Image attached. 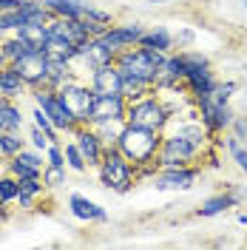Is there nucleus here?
Returning <instances> with one entry per match:
<instances>
[{
	"label": "nucleus",
	"instance_id": "1",
	"mask_svg": "<svg viewBox=\"0 0 247 250\" xmlns=\"http://www.w3.org/2000/svg\"><path fill=\"white\" fill-rule=\"evenodd\" d=\"M162 145V131L154 128H142V125H125L123 137L117 142V148L123 151V156L137 168L139 179H148L156 171V154Z\"/></svg>",
	"mask_w": 247,
	"mask_h": 250
},
{
	"label": "nucleus",
	"instance_id": "2",
	"mask_svg": "<svg viewBox=\"0 0 247 250\" xmlns=\"http://www.w3.org/2000/svg\"><path fill=\"white\" fill-rule=\"evenodd\" d=\"M236 91V83H216V88L210 94H202L193 100V108H196V117L199 123L216 137L222 131H227L236 120V114L230 108V97Z\"/></svg>",
	"mask_w": 247,
	"mask_h": 250
},
{
	"label": "nucleus",
	"instance_id": "3",
	"mask_svg": "<svg viewBox=\"0 0 247 250\" xmlns=\"http://www.w3.org/2000/svg\"><path fill=\"white\" fill-rule=\"evenodd\" d=\"M97 176H100V185L114 190V193H128L139 179L137 168L125 159L123 151L117 145H108L105 148V156H103V162L97 168Z\"/></svg>",
	"mask_w": 247,
	"mask_h": 250
},
{
	"label": "nucleus",
	"instance_id": "4",
	"mask_svg": "<svg viewBox=\"0 0 247 250\" xmlns=\"http://www.w3.org/2000/svg\"><path fill=\"white\" fill-rule=\"evenodd\" d=\"M173 120L168 103L162 100V94H145L134 103H128V114H125V123L131 125H142V128H154V131H165Z\"/></svg>",
	"mask_w": 247,
	"mask_h": 250
},
{
	"label": "nucleus",
	"instance_id": "5",
	"mask_svg": "<svg viewBox=\"0 0 247 250\" xmlns=\"http://www.w3.org/2000/svg\"><path fill=\"white\" fill-rule=\"evenodd\" d=\"M165 60V51H156V48H145V46H131L117 54V65L125 77H137L145 80L148 85H154L156 68Z\"/></svg>",
	"mask_w": 247,
	"mask_h": 250
},
{
	"label": "nucleus",
	"instance_id": "6",
	"mask_svg": "<svg viewBox=\"0 0 247 250\" xmlns=\"http://www.w3.org/2000/svg\"><path fill=\"white\" fill-rule=\"evenodd\" d=\"M29 97L34 100V105H40V108L46 111L48 120L57 125V131H60L62 137L77 128V117H74V111L68 108V103H65V97L60 91H54L48 85H37V88L29 91Z\"/></svg>",
	"mask_w": 247,
	"mask_h": 250
},
{
	"label": "nucleus",
	"instance_id": "7",
	"mask_svg": "<svg viewBox=\"0 0 247 250\" xmlns=\"http://www.w3.org/2000/svg\"><path fill=\"white\" fill-rule=\"evenodd\" d=\"M199 165H182V168H156L148 182L156 190H190L199 179Z\"/></svg>",
	"mask_w": 247,
	"mask_h": 250
},
{
	"label": "nucleus",
	"instance_id": "8",
	"mask_svg": "<svg viewBox=\"0 0 247 250\" xmlns=\"http://www.w3.org/2000/svg\"><path fill=\"white\" fill-rule=\"evenodd\" d=\"M125 114H128V100L123 94H94L88 108V125L103 120H125Z\"/></svg>",
	"mask_w": 247,
	"mask_h": 250
},
{
	"label": "nucleus",
	"instance_id": "9",
	"mask_svg": "<svg viewBox=\"0 0 247 250\" xmlns=\"http://www.w3.org/2000/svg\"><path fill=\"white\" fill-rule=\"evenodd\" d=\"M187 77V65L182 60V54L179 51H170L165 54V60L162 65L156 68V77H154V91H168V88H176V85H182Z\"/></svg>",
	"mask_w": 247,
	"mask_h": 250
},
{
	"label": "nucleus",
	"instance_id": "10",
	"mask_svg": "<svg viewBox=\"0 0 247 250\" xmlns=\"http://www.w3.org/2000/svg\"><path fill=\"white\" fill-rule=\"evenodd\" d=\"M71 140L77 142V148L82 151L85 156V162H88V168H100V162H103V156H105V142L100 140V134L94 131V125H77L74 131H71Z\"/></svg>",
	"mask_w": 247,
	"mask_h": 250
},
{
	"label": "nucleus",
	"instance_id": "11",
	"mask_svg": "<svg viewBox=\"0 0 247 250\" xmlns=\"http://www.w3.org/2000/svg\"><path fill=\"white\" fill-rule=\"evenodd\" d=\"M142 31L145 29H142L139 23H111L108 29L100 34V40H103L114 54H120V51H125V48L137 46L139 37H142Z\"/></svg>",
	"mask_w": 247,
	"mask_h": 250
},
{
	"label": "nucleus",
	"instance_id": "12",
	"mask_svg": "<svg viewBox=\"0 0 247 250\" xmlns=\"http://www.w3.org/2000/svg\"><path fill=\"white\" fill-rule=\"evenodd\" d=\"M12 65H17V71H20L23 80L29 83V88L46 85V80H48V57L43 54V51H26V54H23L17 62H12Z\"/></svg>",
	"mask_w": 247,
	"mask_h": 250
},
{
	"label": "nucleus",
	"instance_id": "13",
	"mask_svg": "<svg viewBox=\"0 0 247 250\" xmlns=\"http://www.w3.org/2000/svg\"><path fill=\"white\" fill-rule=\"evenodd\" d=\"M60 94L65 97L68 108L74 111V117H77V125H88V108H91V100H94V94H97V91H94L91 85H85L82 80H77V83L65 85Z\"/></svg>",
	"mask_w": 247,
	"mask_h": 250
},
{
	"label": "nucleus",
	"instance_id": "14",
	"mask_svg": "<svg viewBox=\"0 0 247 250\" xmlns=\"http://www.w3.org/2000/svg\"><path fill=\"white\" fill-rule=\"evenodd\" d=\"M74 62L88 65V74H91V68H97V65L117 62V54H114V51H111L100 37H88L85 43H80V46H77V60H74Z\"/></svg>",
	"mask_w": 247,
	"mask_h": 250
},
{
	"label": "nucleus",
	"instance_id": "15",
	"mask_svg": "<svg viewBox=\"0 0 247 250\" xmlns=\"http://www.w3.org/2000/svg\"><path fill=\"white\" fill-rule=\"evenodd\" d=\"M88 85L97 94H120L123 88V71L117 62H105V65H97L88 74Z\"/></svg>",
	"mask_w": 247,
	"mask_h": 250
},
{
	"label": "nucleus",
	"instance_id": "16",
	"mask_svg": "<svg viewBox=\"0 0 247 250\" xmlns=\"http://www.w3.org/2000/svg\"><path fill=\"white\" fill-rule=\"evenodd\" d=\"M48 31H51V34H57V37L71 40L74 46L85 43V40L91 37V31H88V26H85V20H82V17H51Z\"/></svg>",
	"mask_w": 247,
	"mask_h": 250
},
{
	"label": "nucleus",
	"instance_id": "17",
	"mask_svg": "<svg viewBox=\"0 0 247 250\" xmlns=\"http://www.w3.org/2000/svg\"><path fill=\"white\" fill-rule=\"evenodd\" d=\"M29 83L23 80V74L17 71V65L12 62H6L3 68H0V94L6 97V100H23V97H29Z\"/></svg>",
	"mask_w": 247,
	"mask_h": 250
},
{
	"label": "nucleus",
	"instance_id": "18",
	"mask_svg": "<svg viewBox=\"0 0 247 250\" xmlns=\"http://www.w3.org/2000/svg\"><path fill=\"white\" fill-rule=\"evenodd\" d=\"M68 213L74 219H80V222H108L105 208H100L97 202L80 196V193H71L68 196Z\"/></svg>",
	"mask_w": 247,
	"mask_h": 250
},
{
	"label": "nucleus",
	"instance_id": "19",
	"mask_svg": "<svg viewBox=\"0 0 247 250\" xmlns=\"http://www.w3.org/2000/svg\"><path fill=\"white\" fill-rule=\"evenodd\" d=\"M216 74L210 71V65H202V68H187V77H185V88L187 94L196 100L202 94H210L216 88Z\"/></svg>",
	"mask_w": 247,
	"mask_h": 250
},
{
	"label": "nucleus",
	"instance_id": "20",
	"mask_svg": "<svg viewBox=\"0 0 247 250\" xmlns=\"http://www.w3.org/2000/svg\"><path fill=\"white\" fill-rule=\"evenodd\" d=\"M43 54L48 60H65V62H74L77 60V46L65 37H57V34H48L46 46H43Z\"/></svg>",
	"mask_w": 247,
	"mask_h": 250
},
{
	"label": "nucleus",
	"instance_id": "21",
	"mask_svg": "<svg viewBox=\"0 0 247 250\" xmlns=\"http://www.w3.org/2000/svg\"><path fill=\"white\" fill-rule=\"evenodd\" d=\"M137 46H145V48H156V51H165V54H170V51H176L173 48V34H170L165 26H156V29H145L142 31V37H139Z\"/></svg>",
	"mask_w": 247,
	"mask_h": 250
},
{
	"label": "nucleus",
	"instance_id": "22",
	"mask_svg": "<svg viewBox=\"0 0 247 250\" xmlns=\"http://www.w3.org/2000/svg\"><path fill=\"white\" fill-rule=\"evenodd\" d=\"M236 199H233L230 193L225 190V193H216V196H210V199H205V202L196 208V216L202 219H210V216H222V213H227L230 208H236Z\"/></svg>",
	"mask_w": 247,
	"mask_h": 250
},
{
	"label": "nucleus",
	"instance_id": "23",
	"mask_svg": "<svg viewBox=\"0 0 247 250\" xmlns=\"http://www.w3.org/2000/svg\"><path fill=\"white\" fill-rule=\"evenodd\" d=\"M15 34L31 48V51H43V46H46V40H48V34H51V31H48V23H46V26L26 23V26H20Z\"/></svg>",
	"mask_w": 247,
	"mask_h": 250
},
{
	"label": "nucleus",
	"instance_id": "24",
	"mask_svg": "<svg viewBox=\"0 0 247 250\" xmlns=\"http://www.w3.org/2000/svg\"><path fill=\"white\" fill-rule=\"evenodd\" d=\"M26 145H29V140L23 137V131H15V128H3L0 131V154L6 156V159L17 156Z\"/></svg>",
	"mask_w": 247,
	"mask_h": 250
},
{
	"label": "nucleus",
	"instance_id": "25",
	"mask_svg": "<svg viewBox=\"0 0 247 250\" xmlns=\"http://www.w3.org/2000/svg\"><path fill=\"white\" fill-rule=\"evenodd\" d=\"M51 9L54 17H82L85 15V0H40Z\"/></svg>",
	"mask_w": 247,
	"mask_h": 250
},
{
	"label": "nucleus",
	"instance_id": "26",
	"mask_svg": "<svg viewBox=\"0 0 247 250\" xmlns=\"http://www.w3.org/2000/svg\"><path fill=\"white\" fill-rule=\"evenodd\" d=\"M0 120L6 128H15V131H23L26 128V114L20 108V100H6L3 108H0Z\"/></svg>",
	"mask_w": 247,
	"mask_h": 250
},
{
	"label": "nucleus",
	"instance_id": "27",
	"mask_svg": "<svg viewBox=\"0 0 247 250\" xmlns=\"http://www.w3.org/2000/svg\"><path fill=\"white\" fill-rule=\"evenodd\" d=\"M91 125H94V131L100 134V140L105 142V145H117L128 123H125V120H103V123H91Z\"/></svg>",
	"mask_w": 247,
	"mask_h": 250
},
{
	"label": "nucleus",
	"instance_id": "28",
	"mask_svg": "<svg viewBox=\"0 0 247 250\" xmlns=\"http://www.w3.org/2000/svg\"><path fill=\"white\" fill-rule=\"evenodd\" d=\"M17 193H20V179L9 171H0V205L12 208L17 202Z\"/></svg>",
	"mask_w": 247,
	"mask_h": 250
},
{
	"label": "nucleus",
	"instance_id": "29",
	"mask_svg": "<svg viewBox=\"0 0 247 250\" xmlns=\"http://www.w3.org/2000/svg\"><path fill=\"white\" fill-rule=\"evenodd\" d=\"M6 171L17 176V179H40L43 176V168H34L29 162H23L20 156H12V159H6Z\"/></svg>",
	"mask_w": 247,
	"mask_h": 250
},
{
	"label": "nucleus",
	"instance_id": "30",
	"mask_svg": "<svg viewBox=\"0 0 247 250\" xmlns=\"http://www.w3.org/2000/svg\"><path fill=\"white\" fill-rule=\"evenodd\" d=\"M154 91V85H148L145 80H137V77H125L123 74V88H120V94H123L128 103H134V100H139V97H145V94Z\"/></svg>",
	"mask_w": 247,
	"mask_h": 250
},
{
	"label": "nucleus",
	"instance_id": "31",
	"mask_svg": "<svg viewBox=\"0 0 247 250\" xmlns=\"http://www.w3.org/2000/svg\"><path fill=\"white\" fill-rule=\"evenodd\" d=\"M20 26H26L23 9H6V12H0V37H6V34H15Z\"/></svg>",
	"mask_w": 247,
	"mask_h": 250
},
{
	"label": "nucleus",
	"instance_id": "32",
	"mask_svg": "<svg viewBox=\"0 0 247 250\" xmlns=\"http://www.w3.org/2000/svg\"><path fill=\"white\" fill-rule=\"evenodd\" d=\"M0 46H3V54H6V60H9V62H17L26 51H31V48L26 46L17 34H6V37H0Z\"/></svg>",
	"mask_w": 247,
	"mask_h": 250
},
{
	"label": "nucleus",
	"instance_id": "33",
	"mask_svg": "<svg viewBox=\"0 0 247 250\" xmlns=\"http://www.w3.org/2000/svg\"><path fill=\"white\" fill-rule=\"evenodd\" d=\"M62 151H65V165H68V171H77V173H85L88 171V162H85V156L82 151L77 148V142H62Z\"/></svg>",
	"mask_w": 247,
	"mask_h": 250
},
{
	"label": "nucleus",
	"instance_id": "34",
	"mask_svg": "<svg viewBox=\"0 0 247 250\" xmlns=\"http://www.w3.org/2000/svg\"><path fill=\"white\" fill-rule=\"evenodd\" d=\"M65 173H68V168H62V165H46L43 168V185L48 188V193L51 190H57V188H62V185H68L65 182Z\"/></svg>",
	"mask_w": 247,
	"mask_h": 250
},
{
	"label": "nucleus",
	"instance_id": "35",
	"mask_svg": "<svg viewBox=\"0 0 247 250\" xmlns=\"http://www.w3.org/2000/svg\"><path fill=\"white\" fill-rule=\"evenodd\" d=\"M179 54H182V60H185L187 68H202V65H210V57H207V54H202V51H196V48H182Z\"/></svg>",
	"mask_w": 247,
	"mask_h": 250
},
{
	"label": "nucleus",
	"instance_id": "36",
	"mask_svg": "<svg viewBox=\"0 0 247 250\" xmlns=\"http://www.w3.org/2000/svg\"><path fill=\"white\" fill-rule=\"evenodd\" d=\"M20 193H29L34 199H43L48 193V188L43 185V179H20Z\"/></svg>",
	"mask_w": 247,
	"mask_h": 250
},
{
	"label": "nucleus",
	"instance_id": "37",
	"mask_svg": "<svg viewBox=\"0 0 247 250\" xmlns=\"http://www.w3.org/2000/svg\"><path fill=\"white\" fill-rule=\"evenodd\" d=\"M82 17L91 20V23H100V26H111V23H114V15H111V12H103V9H97L94 3L85 6V15Z\"/></svg>",
	"mask_w": 247,
	"mask_h": 250
},
{
	"label": "nucleus",
	"instance_id": "38",
	"mask_svg": "<svg viewBox=\"0 0 247 250\" xmlns=\"http://www.w3.org/2000/svg\"><path fill=\"white\" fill-rule=\"evenodd\" d=\"M29 145H31V148H37V151H43V154H46V148L51 145V140L46 137V131H40L37 125L31 123V125H29Z\"/></svg>",
	"mask_w": 247,
	"mask_h": 250
},
{
	"label": "nucleus",
	"instance_id": "39",
	"mask_svg": "<svg viewBox=\"0 0 247 250\" xmlns=\"http://www.w3.org/2000/svg\"><path fill=\"white\" fill-rule=\"evenodd\" d=\"M46 165H62V168H68V165H65V151H62V145L51 142L46 148Z\"/></svg>",
	"mask_w": 247,
	"mask_h": 250
},
{
	"label": "nucleus",
	"instance_id": "40",
	"mask_svg": "<svg viewBox=\"0 0 247 250\" xmlns=\"http://www.w3.org/2000/svg\"><path fill=\"white\" fill-rule=\"evenodd\" d=\"M196 40V34L190 29H185V31H179L176 37H173V46H179V48H190V43Z\"/></svg>",
	"mask_w": 247,
	"mask_h": 250
},
{
	"label": "nucleus",
	"instance_id": "41",
	"mask_svg": "<svg viewBox=\"0 0 247 250\" xmlns=\"http://www.w3.org/2000/svg\"><path fill=\"white\" fill-rule=\"evenodd\" d=\"M17 208H20V210H26V213H29V210H34V208H40V205H37V199H34V196H29V193H17Z\"/></svg>",
	"mask_w": 247,
	"mask_h": 250
},
{
	"label": "nucleus",
	"instance_id": "42",
	"mask_svg": "<svg viewBox=\"0 0 247 250\" xmlns=\"http://www.w3.org/2000/svg\"><path fill=\"white\" fill-rule=\"evenodd\" d=\"M230 128H233V134H236V137H239V140H242V142L247 140V123H245V120H242V117H236V120H233V125H230Z\"/></svg>",
	"mask_w": 247,
	"mask_h": 250
},
{
	"label": "nucleus",
	"instance_id": "43",
	"mask_svg": "<svg viewBox=\"0 0 247 250\" xmlns=\"http://www.w3.org/2000/svg\"><path fill=\"white\" fill-rule=\"evenodd\" d=\"M233 159H236V165H239V168H242V171L247 173V148L245 145H242V148H239V151H233Z\"/></svg>",
	"mask_w": 247,
	"mask_h": 250
},
{
	"label": "nucleus",
	"instance_id": "44",
	"mask_svg": "<svg viewBox=\"0 0 247 250\" xmlns=\"http://www.w3.org/2000/svg\"><path fill=\"white\" fill-rule=\"evenodd\" d=\"M9 219H12V210H9V205H0V228H3Z\"/></svg>",
	"mask_w": 247,
	"mask_h": 250
},
{
	"label": "nucleus",
	"instance_id": "45",
	"mask_svg": "<svg viewBox=\"0 0 247 250\" xmlns=\"http://www.w3.org/2000/svg\"><path fill=\"white\" fill-rule=\"evenodd\" d=\"M6 62H9V60H6V54H3V46H0V68H3Z\"/></svg>",
	"mask_w": 247,
	"mask_h": 250
},
{
	"label": "nucleus",
	"instance_id": "46",
	"mask_svg": "<svg viewBox=\"0 0 247 250\" xmlns=\"http://www.w3.org/2000/svg\"><path fill=\"white\" fill-rule=\"evenodd\" d=\"M239 222H242V225H247V213H239Z\"/></svg>",
	"mask_w": 247,
	"mask_h": 250
},
{
	"label": "nucleus",
	"instance_id": "47",
	"mask_svg": "<svg viewBox=\"0 0 247 250\" xmlns=\"http://www.w3.org/2000/svg\"><path fill=\"white\" fill-rule=\"evenodd\" d=\"M3 128H6V125H3V120H0V131H3Z\"/></svg>",
	"mask_w": 247,
	"mask_h": 250
},
{
	"label": "nucleus",
	"instance_id": "48",
	"mask_svg": "<svg viewBox=\"0 0 247 250\" xmlns=\"http://www.w3.org/2000/svg\"><path fill=\"white\" fill-rule=\"evenodd\" d=\"M245 6H247V0H245Z\"/></svg>",
	"mask_w": 247,
	"mask_h": 250
},
{
	"label": "nucleus",
	"instance_id": "49",
	"mask_svg": "<svg viewBox=\"0 0 247 250\" xmlns=\"http://www.w3.org/2000/svg\"><path fill=\"white\" fill-rule=\"evenodd\" d=\"M0 12H3V9H0Z\"/></svg>",
	"mask_w": 247,
	"mask_h": 250
}]
</instances>
